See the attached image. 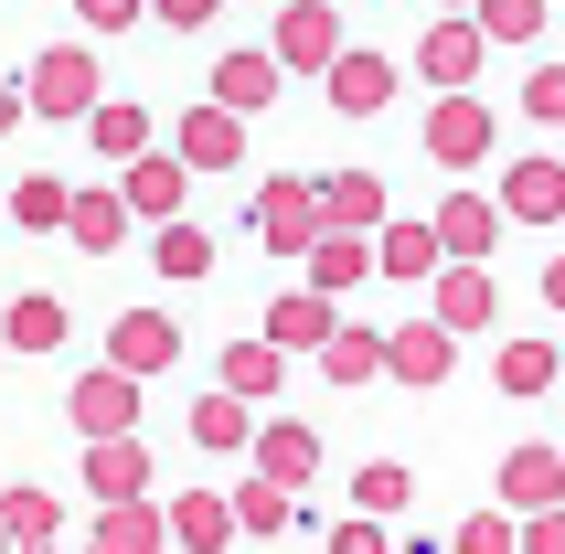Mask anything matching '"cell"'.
Instances as JSON below:
<instances>
[{"mask_svg": "<svg viewBox=\"0 0 565 554\" xmlns=\"http://www.w3.org/2000/svg\"><path fill=\"white\" fill-rule=\"evenodd\" d=\"M438 11H470V0H438Z\"/></svg>", "mask_w": 565, "mask_h": 554, "instance_id": "cell-48", "label": "cell"}, {"mask_svg": "<svg viewBox=\"0 0 565 554\" xmlns=\"http://www.w3.org/2000/svg\"><path fill=\"white\" fill-rule=\"evenodd\" d=\"M96 544H107V554H160V544H171V512H160L150 491H139V501H96Z\"/></svg>", "mask_w": 565, "mask_h": 554, "instance_id": "cell-22", "label": "cell"}, {"mask_svg": "<svg viewBox=\"0 0 565 554\" xmlns=\"http://www.w3.org/2000/svg\"><path fill=\"white\" fill-rule=\"evenodd\" d=\"M523 554H565V501L555 512H523Z\"/></svg>", "mask_w": 565, "mask_h": 554, "instance_id": "cell-43", "label": "cell"}, {"mask_svg": "<svg viewBox=\"0 0 565 554\" xmlns=\"http://www.w3.org/2000/svg\"><path fill=\"white\" fill-rule=\"evenodd\" d=\"M544 309H565V256H555V267H544Z\"/></svg>", "mask_w": 565, "mask_h": 554, "instance_id": "cell-45", "label": "cell"}, {"mask_svg": "<svg viewBox=\"0 0 565 554\" xmlns=\"http://www.w3.org/2000/svg\"><path fill=\"white\" fill-rule=\"evenodd\" d=\"M448 363H459V331H448L438 309H427V320H406V331H384V373H395V384H416V395H427V384H448Z\"/></svg>", "mask_w": 565, "mask_h": 554, "instance_id": "cell-8", "label": "cell"}, {"mask_svg": "<svg viewBox=\"0 0 565 554\" xmlns=\"http://www.w3.org/2000/svg\"><path fill=\"white\" fill-rule=\"evenodd\" d=\"M214 11H224V0H150V22H160V32H203Z\"/></svg>", "mask_w": 565, "mask_h": 554, "instance_id": "cell-42", "label": "cell"}, {"mask_svg": "<svg viewBox=\"0 0 565 554\" xmlns=\"http://www.w3.org/2000/svg\"><path fill=\"white\" fill-rule=\"evenodd\" d=\"M331 331H342V299H331V288H288V299L267 309V341H278V352H320Z\"/></svg>", "mask_w": 565, "mask_h": 554, "instance_id": "cell-17", "label": "cell"}, {"mask_svg": "<svg viewBox=\"0 0 565 554\" xmlns=\"http://www.w3.org/2000/svg\"><path fill=\"white\" fill-rule=\"evenodd\" d=\"M523 118H534V128H565V64H534V75H523Z\"/></svg>", "mask_w": 565, "mask_h": 554, "instance_id": "cell-39", "label": "cell"}, {"mask_svg": "<svg viewBox=\"0 0 565 554\" xmlns=\"http://www.w3.org/2000/svg\"><path fill=\"white\" fill-rule=\"evenodd\" d=\"M331 224H320V182H299V171H278V182H256V246L267 256H310Z\"/></svg>", "mask_w": 565, "mask_h": 554, "instance_id": "cell-2", "label": "cell"}, {"mask_svg": "<svg viewBox=\"0 0 565 554\" xmlns=\"http://www.w3.org/2000/svg\"><path fill=\"white\" fill-rule=\"evenodd\" d=\"M406 501H416V469L406 459H363V469H352V512H384V523H395Z\"/></svg>", "mask_w": 565, "mask_h": 554, "instance_id": "cell-31", "label": "cell"}, {"mask_svg": "<svg viewBox=\"0 0 565 554\" xmlns=\"http://www.w3.org/2000/svg\"><path fill=\"white\" fill-rule=\"evenodd\" d=\"M86 554H107V544H86Z\"/></svg>", "mask_w": 565, "mask_h": 554, "instance_id": "cell-50", "label": "cell"}, {"mask_svg": "<svg viewBox=\"0 0 565 554\" xmlns=\"http://www.w3.org/2000/svg\"><path fill=\"white\" fill-rule=\"evenodd\" d=\"M160 512H171V544L182 554H224L235 544V501L224 491H182V501H160Z\"/></svg>", "mask_w": 565, "mask_h": 554, "instance_id": "cell-24", "label": "cell"}, {"mask_svg": "<svg viewBox=\"0 0 565 554\" xmlns=\"http://www.w3.org/2000/svg\"><path fill=\"white\" fill-rule=\"evenodd\" d=\"M565 501V448H512L502 459V512H555Z\"/></svg>", "mask_w": 565, "mask_h": 554, "instance_id": "cell-19", "label": "cell"}, {"mask_svg": "<svg viewBox=\"0 0 565 554\" xmlns=\"http://www.w3.org/2000/svg\"><path fill=\"white\" fill-rule=\"evenodd\" d=\"M491 384H502V395H544V384H555V341H502V352H491Z\"/></svg>", "mask_w": 565, "mask_h": 554, "instance_id": "cell-34", "label": "cell"}, {"mask_svg": "<svg viewBox=\"0 0 565 554\" xmlns=\"http://www.w3.org/2000/svg\"><path fill=\"white\" fill-rule=\"evenodd\" d=\"M288 512H299V491H288V480H267V469H256L246 491H235V533H278Z\"/></svg>", "mask_w": 565, "mask_h": 554, "instance_id": "cell-36", "label": "cell"}, {"mask_svg": "<svg viewBox=\"0 0 565 554\" xmlns=\"http://www.w3.org/2000/svg\"><path fill=\"white\" fill-rule=\"evenodd\" d=\"M320 373H331V384H374V373H384V331H352V320H342V331L320 341Z\"/></svg>", "mask_w": 565, "mask_h": 554, "instance_id": "cell-33", "label": "cell"}, {"mask_svg": "<svg viewBox=\"0 0 565 554\" xmlns=\"http://www.w3.org/2000/svg\"><path fill=\"white\" fill-rule=\"evenodd\" d=\"M256 469H267V480H288V491H310L320 480V437L299 427V416H267V427H256V448H246Z\"/></svg>", "mask_w": 565, "mask_h": 554, "instance_id": "cell-14", "label": "cell"}, {"mask_svg": "<svg viewBox=\"0 0 565 554\" xmlns=\"http://www.w3.org/2000/svg\"><path fill=\"white\" fill-rule=\"evenodd\" d=\"M86 139H96V160H139V150H150V107L96 96V107H86Z\"/></svg>", "mask_w": 565, "mask_h": 554, "instance_id": "cell-27", "label": "cell"}, {"mask_svg": "<svg viewBox=\"0 0 565 554\" xmlns=\"http://www.w3.org/2000/svg\"><path fill=\"white\" fill-rule=\"evenodd\" d=\"M267 54H278L288 75H331V54H342V11H331V0H288Z\"/></svg>", "mask_w": 565, "mask_h": 554, "instance_id": "cell-7", "label": "cell"}, {"mask_svg": "<svg viewBox=\"0 0 565 554\" xmlns=\"http://www.w3.org/2000/svg\"><path fill=\"white\" fill-rule=\"evenodd\" d=\"M86 491L96 501H139V491H150V448H139V427H128V437H86Z\"/></svg>", "mask_w": 565, "mask_h": 554, "instance_id": "cell-15", "label": "cell"}, {"mask_svg": "<svg viewBox=\"0 0 565 554\" xmlns=\"http://www.w3.org/2000/svg\"><path fill=\"white\" fill-rule=\"evenodd\" d=\"M363 277H374V246L331 224V235H320V246H310V288H331V299H342V288H363Z\"/></svg>", "mask_w": 565, "mask_h": 554, "instance_id": "cell-30", "label": "cell"}, {"mask_svg": "<svg viewBox=\"0 0 565 554\" xmlns=\"http://www.w3.org/2000/svg\"><path fill=\"white\" fill-rule=\"evenodd\" d=\"M565 214V160H512L502 171V224H555Z\"/></svg>", "mask_w": 565, "mask_h": 554, "instance_id": "cell-18", "label": "cell"}, {"mask_svg": "<svg viewBox=\"0 0 565 554\" xmlns=\"http://www.w3.org/2000/svg\"><path fill=\"white\" fill-rule=\"evenodd\" d=\"M480 54H491V32H480L470 11H438V32L416 43V75L448 96V86H470V75H480Z\"/></svg>", "mask_w": 565, "mask_h": 554, "instance_id": "cell-10", "label": "cell"}, {"mask_svg": "<svg viewBox=\"0 0 565 554\" xmlns=\"http://www.w3.org/2000/svg\"><path fill=\"white\" fill-rule=\"evenodd\" d=\"M320 224L374 235V224H384V182H374V171H331V182H320Z\"/></svg>", "mask_w": 565, "mask_h": 554, "instance_id": "cell-26", "label": "cell"}, {"mask_svg": "<svg viewBox=\"0 0 565 554\" xmlns=\"http://www.w3.org/2000/svg\"><path fill=\"white\" fill-rule=\"evenodd\" d=\"M0 554H11V533H0Z\"/></svg>", "mask_w": 565, "mask_h": 554, "instance_id": "cell-49", "label": "cell"}, {"mask_svg": "<svg viewBox=\"0 0 565 554\" xmlns=\"http://www.w3.org/2000/svg\"><path fill=\"white\" fill-rule=\"evenodd\" d=\"M427 224H438L448 256H491V246H502V192H448Z\"/></svg>", "mask_w": 565, "mask_h": 554, "instance_id": "cell-12", "label": "cell"}, {"mask_svg": "<svg viewBox=\"0 0 565 554\" xmlns=\"http://www.w3.org/2000/svg\"><path fill=\"white\" fill-rule=\"evenodd\" d=\"M192 448H256V427H246V395H192Z\"/></svg>", "mask_w": 565, "mask_h": 554, "instance_id": "cell-32", "label": "cell"}, {"mask_svg": "<svg viewBox=\"0 0 565 554\" xmlns=\"http://www.w3.org/2000/svg\"><path fill=\"white\" fill-rule=\"evenodd\" d=\"M278 75H288L278 54H224V64H214V107H235V118H267V107H278Z\"/></svg>", "mask_w": 565, "mask_h": 554, "instance_id": "cell-21", "label": "cell"}, {"mask_svg": "<svg viewBox=\"0 0 565 554\" xmlns=\"http://www.w3.org/2000/svg\"><path fill=\"white\" fill-rule=\"evenodd\" d=\"M118 192H128V214H139V224H171L192 203V160L182 150H139V160H118Z\"/></svg>", "mask_w": 565, "mask_h": 554, "instance_id": "cell-6", "label": "cell"}, {"mask_svg": "<svg viewBox=\"0 0 565 554\" xmlns=\"http://www.w3.org/2000/svg\"><path fill=\"white\" fill-rule=\"evenodd\" d=\"M64 331H75V309L54 288H11V309H0V341L11 352H64Z\"/></svg>", "mask_w": 565, "mask_h": 554, "instance_id": "cell-13", "label": "cell"}, {"mask_svg": "<svg viewBox=\"0 0 565 554\" xmlns=\"http://www.w3.org/2000/svg\"><path fill=\"white\" fill-rule=\"evenodd\" d=\"M64 235H75L86 256H118L128 246V192H107V182L75 192V203H64Z\"/></svg>", "mask_w": 565, "mask_h": 554, "instance_id": "cell-25", "label": "cell"}, {"mask_svg": "<svg viewBox=\"0 0 565 554\" xmlns=\"http://www.w3.org/2000/svg\"><path fill=\"white\" fill-rule=\"evenodd\" d=\"M11 554H64V544H11Z\"/></svg>", "mask_w": 565, "mask_h": 554, "instance_id": "cell-46", "label": "cell"}, {"mask_svg": "<svg viewBox=\"0 0 565 554\" xmlns=\"http://www.w3.org/2000/svg\"><path fill=\"white\" fill-rule=\"evenodd\" d=\"M555 384H565V341H555Z\"/></svg>", "mask_w": 565, "mask_h": 554, "instance_id": "cell-47", "label": "cell"}, {"mask_svg": "<svg viewBox=\"0 0 565 554\" xmlns=\"http://www.w3.org/2000/svg\"><path fill=\"white\" fill-rule=\"evenodd\" d=\"M470 22L491 32V43H534V32H544V0H470Z\"/></svg>", "mask_w": 565, "mask_h": 554, "instance_id": "cell-37", "label": "cell"}, {"mask_svg": "<svg viewBox=\"0 0 565 554\" xmlns=\"http://www.w3.org/2000/svg\"><path fill=\"white\" fill-rule=\"evenodd\" d=\"M0 533H11V544H54V533H64V501L43 491V480H11V491H0Z\"/></svg>", "mask_w": 565, "mask_h": 554, "instance_id": "cell-28", "label": "cell"}, {"mask_svg": "<svg viewBox=\"0 0 565 554\" xmlns=\"http://www.w3.org/2000/svg\"><path fill=\"white\" fill-rule=\"evenodd\" d=\"M331 554H395V533H384V512H352V523L331 533Z\"/></svg>", "mask_w": 565, "mask_h": 554, "instance_id": "cell-40", "label": "cell"}, {"mask_svg": "<svg viewBox=\"0 0 565 554\" xmlns=\"http://www.w3.org/2000/svg\"><path fill=\"white\" fill-rule=\"evenodd\" d=\"M214 384H224V395H246V405H267V395H278V384H288V352H278V341H267V331H256V341H224Z\"/></svg>", "mask_w": 565, "mask_h": 554, "instance_id": "cell-20", "label": "cell"}, {"mask_svg": "<svg viewBox=\"0 0 565 554\" xmlns=\"http://www.w3.org/2000/svg\"><path fill=\"white\" fill-rule=\"evenodd\" d=\"M160 277H214V235H203V224H182V214H171V224H160Z\"/></svg>", "mask_w": 565, "mask_h": 554, "instance_id": "cell-35", "label": "cell"}, {"mask_svg": "<svg viewBox=\"0 0 565 554\" xmlns=\"http://www.w3.org/2000/svg\"><path fill=\"white\" fill-rule=\"evenodd\" d=\"M107 363L139 373V384L171 373V363H182V320H171V309H118V320H107Z\"/></svg>", "mask_w": 565, "mask_h": 554, "instance_id": "cell-5", "label": "cell"}, {"mask_svg": "<svg viewBox=\"0 0 565 554\" xmlns=\"http://www.w3.org/2000/svg\"><path fill=\"white\" fill-rule=\"evenodd\" d=\"M491 139H502V128H491V107H480L470 86H448L438 107H427V160H438V171H480Z\"/></svg>", "mask_w": 565, "mask_h": 554, "instance_id": "cell-4", "label": "cell"}, {"mask_svg": "<svg viewBox=\"0 0 565 554\" xmlns=\"http://www.w3.org/2000/svg\"><path fill=\"white\" fill-rule=\"evenodd\" d=\"M64 203H75V182L22 171V182H11V235H64Z\"/></svg>", "mask_w": 565, "mask_h": 554, "instance_id": "cell-29", "label": "cell"}, {"mask_svg": "<svg viewBox=\"0 0 565 554\" xmlns=\"http://www.w3.org/2000/svg\"><path fill=\"white\" fill-rule=\"evenodd\" d=\"M11 128H32V107H22V75H0V139Z\"/></svg>", "mask_w": 565, "mask_h": 554, "instance_id": "cell-44", "label": "cell"}, {"mask_svg": "<svg viewBox=\"0 0 565 554\" xmlns=\"http://www.w3.org/2000/svg\"><path fill=\"white\" fill-rule=\"evenodd\" d=\"M427 288H438V320H448V331H491V320H502V277L480 267V256H448Z\"/></svg>", "mask_w": 565, "mask_h": 554, "instance_id": "cell-9", "label": "cell"}, {"mask_svg": "<svg viewBox=\"0 0 565 554\" xmlns=\"http://www.w3.org/2000/svg\"><path fill=\"white\" fill-rule=\"evenodd\" d=\"M320 86H331V107H342V118H374V107H395V64H384V54H352V43H342Z\"/></svg>", "mask_w": 565, "mask_h": 554, "instance_id": "cell-16", "label": "cell"}, {"mask_svg": "<svg viewBox=\"0 0 565 554\" xmlns=\"http://www.w3.org/2000/svg\"><path fill=\"white\" fill-rule=\"evenodd\" d=\"M96 96H107V75H96L86 43H43V54L22 64V107H32V128H86Z\"/></svg>", "mask_w": 565, "mask_h": 554, "instance_id": "cell-1", "label": "cell"}, {"mask_svg": "<svg viewBox=\"0 0 565 554\" xmlns=\"http://www.w3.org/2000/svg\"><path fill=\"white\" fill-rule=\"evenodd\" d=\"M75 22L86 32H128V22H150V0H75Z\"/></svg>", "mask_w": 565, "mask_h": 554, "instance_id": "cell-41", "label": "cell"}, {"mask_svg": "<svg viewBox=\"0 0 565 554\" xmlns=\"http://www.w3.org/2000/svg\"><path fill=\"white\" fill-rule=\"evenodd\" d=\"M139 395H150L139 373L96 363V373H75V384H64V416H75V437H128V427H139Z\"/></svg>", "mask_w": 565, "mask_h": 554, "instance_id": "cell-3", "label": "cell"}, {"mask_svg": "<svg viewBox=\"0 0 565 554\" xmlns=\"http://www.w3.org/2000/svg\"><path fill=\"white\" fill-rule=\"evenodd\" d=\"M374 267H384V277H406V288H427V277L448 267L438 224H374Z\"/></svg>", "mask_w": 565, "mask_h": 554, "instance_id": "cell-23", "label": "cell"}, {"mask_svg": "<svg viewBox=\"0 0 565 554\" xmlns=\"http://www.w3.org/2000/svg\"><path fill=\"white\" fill-rule=\"evenodd\" d=\"M171 150L192 160V182H203V171H235V160H246V118H235V107H214V96H203V107H192V118L171 128Z\"/></svg>", "mask_w": 565, "mask_h": 554, "instance_id": "cell-11", "label": "cell"}, {"mask_svg": "<svg viewBox=\"0 0 565 554\" xmlns=\"http://www.w3.org/2000/svg\"><path fill=\"white\" fill-rule=\"evenodd\" d=\"M448 554H523V523L512 512H470V523L448 533Z\"/></svg>", "mask_w": 565, "mask_h": 554, "instance_id": "cell-38", "label": "cell"}]
</instances>
